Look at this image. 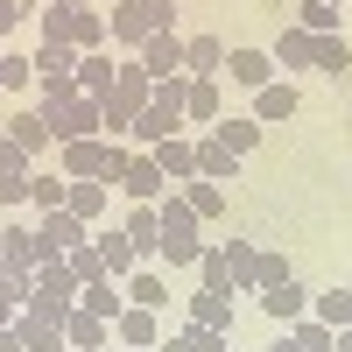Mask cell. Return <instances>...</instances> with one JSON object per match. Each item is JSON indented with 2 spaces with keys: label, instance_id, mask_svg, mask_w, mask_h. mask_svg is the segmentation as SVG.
Instances as JSON below:
<instances>
[{
  "label": "cell",
  "instance_id": "30",
  "mask_svg": "<svg viewBox=\"0 0 352 352\" xmlns=\"http://www.w3.org/2000/svg\"><path fill=\"white\" fill-rule=\"evenodd\" d=\"M28 64H36V85H43V78H78V50H71V43H43Z\"/></svg>",
  "mask_w": 352,
  "mask_h": 352
},
{
  "label": "cell",
  "instance_id": "48",
  "mask_svg": "<svg viewBox=\"0 0 352 352\" xmlns=\"http://www.w3.org/2000/svg\"><path fill=\"white\" fill-rule=\"evenodd\" d=\"M14 8H21V14H43V0H14Z\"/></svg>",
  "mask_w": 352,
  "mask_h": 352
},
{
  "label": "cell",
  "instance_id": "50",
  "mask_svg": "<svg viewBox=\"0 0 352 352\" xmlns=\"http://www.w3.org/2000/svg\"><path fill=\"white\" fill-rule=\"evenodd\" d=\"M0 56H8V43H0Z\"/></svg>",
  "mask_w": 352,
  "mask_h": 352
},
{
  "label": "cell",
  "instance_id": "25",
  "mask_svg": "<svg viewBox=\"0 0 352 352\" xmlns=\"http://www.w3.org/2000/svg\"><path fill=\"white\" fill-rule=\"evenodd\" d=\"M78 310H85V317H106V324H113V317L127 310V289L113 282V275H106V282H85V289H78Z\"/></svg>",
  "mask_w": 352,
  "mask_h": 352
},
{
  "label": "cell",
  "instance_id": "14",
  "mask_svg": "<svg viewBox=\"0 0 352 352\" xmlns=\"http://www.w3.org/2000/svg\"><path fill=\"white\" fill-rule=\"evenodd\" d=\"M184 120L212 134L226 120V99H219V78H190V99H184Z\"/></svg>",
  "mask_w": 352,
  "mask_h": 352
},
{
  "label": "cell",
  "instance_id": "29",
  "mask_svg": "<svg viewBox=\"0 0 352 352\" xmlns=\"http://www.w3.org/2000/svg\"><path fill=\"white\" fill-rule=\"evenodd\" d=\"M184 204L197 219H226V184H212V176H190L184 184Z\"/></svg>",
  "mask_w": 352,
  "mask_h": 352
},
{
  "label": "cell",
  "instance_id": "37",
  "mask_svg": "<svg viewBox=\"0 0 352 352\" xmlns=\"http://www.w3.org/2000/svg\"><path fill=\"white\" fill-rule=\"evenodd\" d=\"M289 338H296L303 352H331L338 331H331V324H317V317H296V324H289Z\"/></svg>",
  "mask_w": 352,
  "mask_h": 352
},
{
  "label": "cell",
  "instance_id": "17",
  "mask_svg": "<svg viewBox=\"0 0 352 352\" xmlns=\"http://www.w3.org/2000/svg\"><path fill=\"white\" fill-rule=\"evenodd\" d=\"M219 254H226V289H254L261 247H254V240H240V232H226V240H219Z\"/></svg>",
  "mask_w": 352,
  "mask_h": 352
},
{
  "label": "cell",
  "instance_id": "18",
  "mask_svg": "<svg viewBox=\"0 0 352 352\" xmlns=\"http://www.w3.org/2000/svg\"><path fill=\"white\" fill-rule=\"evenodd\" d=\"M226 78L247 85V92H261V85L275 78V56H268V50H226Z\"/></svg>",
  "mask_w": 352,
  "mask_h": 352
},
{
  "label": "cell",
  "instance_id": "35",
  "mask_svg": "<svg viewBox=\"0 0 352 352\" xmlns=\"http://www.w3.org/2000/svg\"><path fill=\"white\" fill-rule=\"evenodd\" d=\"M296 28H310V36H338V8H331V0H303Z\"/></svg>",
  "mask_w": 352,
  "mask_h": 352
},
{
  "label": "cell",
  "instance_id": "36",
  "mask_svg": "<svg viewBox=\"0 0 352 352\" xmlns=\"http://www.w3.org/2000/svg\"><path fill=\"white\" fill-rule=\"evenodd\" d=\"M64 261H71V275H78V289H85V282H106V261H99V247H92V240H85V247H71Z\"/></svg>",
  "mask_w": 352,
  "mask_h": 352
},
{
  "label": "cell",
  "instance_id": "6",
  "mask_svg": "<svg viewBox=\"0 0 352 352\" xmlns=\"http://www.w3.org/2000/svg\"><path fill=\"white\" fill-rule=\"evenodd\" d=\"M134 64L148 78H184V36H176V28H155V36L134 50Z\"/></svg>",
  "mask_w": 352,
  "mask_h": 352
},
{
  "label": "cell",
  "instance_id": "49",
  "mask_svg": "<svg viewBox=\"0 0 352 352\" xmlns=\"http://www.w3.org/2000/svg\"><path fill=\"white\" fill-rule=\"evenodd\" d=\"M64 8H99V0H64Z\"/></svg>",
  "mask_w": 352,
  "mask_h": 352
},
{
  "label": "cell",
  "instance_id": "33",
  "mask_svg": "<svg viewBox=\"0 0 352 352\" xmlns=\"http://www.w3.org/2000/svg\"><path fill=\"white\" fill-rule=\"evenodd\" d=\"M212 134L226 141V155H240V162H247V155L261 148V120H219Z\"/></svg>",
  "mask_w": 352,
  "mask_h": 352
},
{
  "label": "cell",
  "instance_id": "19",
  "mask_svg": "<svg viewBox=\"0 0 352 352\" xmlns=\"http://www.w3.org/2000/svg\"><path fill=\"white\" fill-rule=\"evenodd\" d=\"M268 56H275L282 71H310V64H317V36H310V28H296V21H289L282 36H275V50H268Z\"/></svg>",
  "mask_w": 352,
  "mask_h": 352
},
{
  "label": "cell",
  "instance_id": "4",
  "mask_svg": "<svg viewBox=\"0 0 352 352\" xmlns=\"http://www.w3.org/2000/svg\"><path fill=\"white\" fill-rule=\"evenodd\" d=\"M43 120H50V141L64 148V141H92L99 127H106V113H99V99H85V92H71V99H56V106H43Z\"/></svg>",
  "mask_w": 352,
  "mask_h": 352
},
{
  "label": "cell",
  "instance_id": "7",
  "mask_svg": "<svg viewBox=\"0 0 352 352\" xmlns=\"http://www.w3.org/2000/svg\"><path fill=\"white\" fill-rule=\"evenodd\" d=\"M113 190H127L134 204H155V197L169 190V176L155 169V155H148V148H134V155H127V169H120V184H113Z\"/></svg>",
  "mask_w": 352,
  "mask_h": 352
},
{
  "label": "cell",
  "instance_id": "42",
  "mask_svg": "<svg viewBox=\"0 0 352 352\" xmlns=\"http://www.w3.org/2000/svg\"><path fill=\"white\" fill-rule=\"evenodd\" d=\"M28 162H36V155H28V148H14V141L0 134V176H28Z\"/></svg>",
  "mask_w": 352,
  "mask_h": 352
},
{
  "label": "cell",
  "instance_id": "39",
  "mask_svg": "<svg viewBox=\"0 0 352 352\" xmlns=\"http://www.w3.org/2000/svg\"><path fill=\"white\" fill-rule=\"evenodd\" d=\"M28 85H36V64H28V56H0V92H28Z\"/></svg>",
  "mask_w": 352,
  "mask_h": 352
},
{
  "label": "cell",
  "instance_id": "51",
  "mask_svg": "<svg viewBox=\"0 0 352 352\" xmlns=\"http://www.w3.org/2000/svg\"><path fill=\"white\" fill-rule=\"evenodd\" d=\"M331 8H345V0H331Z\"/></svg>",
  "mask_w": 352,
  "mask_h": 352
},
{
  "label": "cell",
  "instance_id": "2",
  "mask_svg": "<svg viewBox=\"0 0 352 352\" xmlns=\"http://www.w3.org/2000/svg\"><path fill=\"white\" fill-rule=\"evenodd\" d=\"M155 28H176V8H169V0H113L106 43H113V50H141Z\"/></svg>",
  "mask_w": 352,
  "mask_h": 352
},
{
  "label": "cell",
  "instance_id": "45",
  "mask_svg": "<svg viewBox=\"0 0 352 352\" xmlns=\"http://www.w3.org/2000/svg\"><path fill=\"white\" fill-rule=\"evenodd\" d=\"M0 352H21V331L14 324H0Z\"/></svg>",
  "mask_w": 352,
  "mask_h": 352
},
{
  "label": "cell",
  "instance_id": "8",
  "mask_svg": "<svg viewBox=\"0 0 352 352\" xmlns=\"http://www.w3.org/2000/svg\"><path fill=\"white\" fill-rule=\"evenodd\" d=\"M113 338H120V345H134V352H155V345H162V310L127 303L120 317H113Z\"/></svg>",
  "mask_w": 352,
  "mask_h": 352
},
{
  "label": "cell",
  "instance_id": "1",
  "mask_svg": "<svg viewBox=\"0 0 352 352\" xmlns=\"http://www.w3.org/2000/svg\"><path fill=\"white\" fill-rule=\"evenodd\" d=\"M155 219H162V261H169V268H197V254H204V240H197V212H190V204H184V190H162L155 197Z\"/></svg>",
  "mask_w": 352,
  "mask_h": 352
},
{
  "label": "cell",
  "instance_id": "47",
  "mask_svg": "<svg viewBox=\"0 0 352 352\" xmlns=\"http://www.w3.org/2000/svg\"><path fill=\"white\" fill-rule=\"evenodd\" d=\"M331 352H352V331H338V338H331Z\"/></svg>",
  "mask_w": 352,
  "mask_h": 352
},
{
  "label": "cell",
  "instance_id": "10",
  "mask_svg": "<svg viewBox=\"0 0 352 352\" xmlns=\"http://www.w3.org/2000/svg\"><path fill=\"white\" fill-rule=\"evenodd\" d=\"M261 317L289 331L296 317H310V289H296V275H289V282H275V289H261Z\"/></svg>",
  "mask_w": 352,
  "mask_h": 352
},
{
  "label": "cell",
  "instance_id": "3",
  "mask_svg": "<svg viewBox=\"0 0 352 352\" xmlns=\"http://www.w3.org/2000/svg\"><path fill=\"white\" fill-rule=\"evenodd\" d=\"M28 310H43V317H71V310H78V275H71V261H43V268L28 275Z\"/></svg>",
  "mask_w": 352,
  "mask_h": 352
},
{
  "label": "cell",
  "instance_id": "53",
  "mask_svg": "<svg viewBox=\"0 0 352 352\" xmlns=\"http://www.w3.org/2000/svg\"><path fill=\"white\" fill-rule=\"evenodd\" d=\"M226 352H232V345H226Z\"/></svg>",
  "mask_w": 352,
  "mask_h": 352
},
{
  "label": "cell",
  "instance_id": "28",
  "mask_svg": "<svg viewBox=\"0 0 352 352\" xmlns=\"http://www.w3.org/2000/svg\"><path fill=\"white\" fill-rule=\"evenodd\" d=\"M120 289H127V303H141V310H162V303H169V282L148 268V261H141V268H134Z\"/></svg>",
  "mask_w": 352,
  "mask_h": 352
},
{
  "label": "cell",
  "instance_id": "21",
  "mask_svg": "<svg viewBox=\"0 0 352 352\" xmlns=\"http://www.w3.org/2000/svg\"><path fill=\"white\" fill-rule=\"evenodd\" d=\"M64 345H71V352H106V345H113V324H106V317L71 310V317H64Z\"/></svg>",
  "mask_w": 352,
  "mask_h": 352
},
{
  "label": "cell",
  "instance_id": "52",
  "mask_svg": "<svg viewBox=\"0 0 352 352\" xmlns=\"http://www.w3.org/2000/svg\"><path fill=\"white\" fill-rule=\"evenodd\" d=\"M64 352H71V345H64Z\"/></svg>",
  "mask_w": 352,
  "mask_h": 352
},
{
  "label": "cell",
  "instance_id": "20",
  "mask_svg": "<svg viewBox=\"0 0 352 352\" xmlns=\"http://www.w3.org/2000/svg\"><path fill=\"white\" fill-rule=\"evenodd\" d=\"M226 71V43L219 36H184V78H219Z\"/></svg>",
  "mask_w": 352,
  "mask_h": 352
},
{
  "label": "cell",
  "instance_id": "43",
  "mask_svg": "<svg viewBox=\"0 0 352 352\" xmlns=\"http://www.w3.org/2000/svg\"><path fill=\"white\" fill-rule=\"evenodd\" d=\"M14 204H28V176H0V212H14Z\"/></svg>",
  "mask_w": 352,
  "mask_h": 352
},
{
  "label": "cell",
  "instance_id": "22",
  "mask_svg": "<svg viewBox=\"0 0 352 352\" xmlns=\"http://www.w3.org/2000/svg\"><path fill=\"white\" fill-rule=\"evenodd\" d=\"M296 106H303V99H296V85H289V78H268V85L254 92V120H261V127H268V120H289Z\"/></svg>",
  "mask_w": 352,
  "mask_h": 352
},
{
  "label": "cell",
  "instance_id": "26",
  "mask_svg": "<svg viewBox=\"0 0 352 352\" xmlns=\"http://www.w3.org/2000/svg\"><path fill=\"white\" fill-rule=\"evenodd\" d=\"M71 50H78V56L113 50V43H106V8H78V14H71Z\"/></svg>",
  "mask_w": 352,
  "mask_h": 352
},
{
  "label": "cell",
  "instance_id": "40",
  "mask_svg": "<svg viewBox=\"0 0 352 352\" xmlns=\"http://www.w3.org/2000/svg\"><path fill=\"white\" fill-rule=\"evenodd\" d=\"M197 275H204V289H226V254L204 247V254H197Z\"/></svg>",
  "mask_w": 352,
  "mask_h": 352
},
{
  "label": "cell",
  "instance_id": "41",
  "mask_svg": "<svg viewBox=\"0 0 352 352\" xmlns=\"http://www.w3.org/2000/svg\"><path fill=\"white\" fill-rule=\"evenodd\" d=\"M275 282H289V261H282V254H261V268H254V289H275Z\"/></svg>",
  "mask_w": 352,
  "mask_h": 352
},
{
  "label": "cell",
  "instance_id": "5",
  "mask_svg": "<svg viewBox=\"0 0 352 352\" xmlns=\"http://www.w3.org/2000/svg\"><path fill=\"white\" fill-rule=\"evenodd\" d=\"M85 240H92V232H85V219H71L64 204L36 219V254H43V261H64V254H71V247H85Z\"/></svg>",
  "mask_w": 352,
  "mask_h": 352
},
{
  "label": "cell",
  "instance_id": "27",
  "mask_svg": "<svg viewBox=\"0 0 352 352\" xmlns=\"http://www.w3.org/2000/svg\"><path fill=\"white\" fill-rule=\"evenodd\" d=\"M310 317H317V324H331V331H352V289H317V296H310Z\"/></svg>",
  "mask_w": 352,
  "mask_h": 352
},
{
  "label": "cell",
  "instance_id": "12",
  "mask_svg": "<svg viewBox=\"0 0 352 352\" xmlns=\"http://www.w3.org/2000/svg\"><path fill=\"white\" fill-rule=\"evenodd\" d=\"M120 232H127V247H134V261H155V247H162V219H155V204H127V219H120Z\"/></svg>",
  "mask_w": 352,
  "mask_h": 352
},
{
  "label": "cell",
  "instance_id": "16",
  "mask_svg": "<svg viewBox=\"0 0 352 352\" xmlns=\"http://www.w3.org/2000/svg\"><path fill=\"white\" fill-rule=\"evenodd\" d=\"M155 169L169 176V184H190V176H197V141H184V134H169V141H155Z\"/></svg>",
  "mask_w": 352,
  "mask_h": 352
},
{
  "label": "cell",
  "instance_id": "15",
  "mask_svg": "<svg viewBox=\"0 0 352 352\" xmlns=\"http://www.w3.org/2000/svg\"><path fill=\"white\" fill-rule=\"evenodd\" d=\"M106 197H113V184H99V176H71V184H64V212L92 226L106 212Z\"/></svg>",
  "mask_w": 352,
  "mask_h": 352
},
{
  "label": "cell",
  "instance_id": "34",
  "mask_svg": "<svg viewBox=\"0 0 352 352\" xmlns=\"http://www.w3.org/2000/svg\"><path fill=\"white\" fill-rule=\"evenodd\" d=\"M310 71L345 78V71H352V43H345V36H317V64H310Z\"/></svg>",
  "mask_w": 352,
  "mask_h": 352
},
{
  "label": "cell",
  "instance_id": "44",
  "mask_svg": "<svg viewBox=\"0 0 352 352\" xmlns=\"http://www.w3.org/2000/svg\"><path fill=\"white\" fill-rule=\"evenodd\" d=\"M14 28H21V8H14V0H0V43H8Z\"/></svg>",
  "mask_w": 352,
  "mask_h": 352
},
{
  "label": "cell",
  "instance_id": "32",
  "mask_svg": "<svg viewBox=\"0 0 352 352\" xmlns=\"http://www.w3.org/2000/svg\"><path fill=\"white\" fill-rule=\"evenodd\" d=\"M232 169H240V155H226V141H219V134H204V141H197V176H212V184H226Z\"/></svg>",
  "mask_w": 352,
  "mask_h": 352
},
{
  "label": "cell",
  "instance_id": "31",
  "mask_svg": "<svg viewBox=\"0 0 352 352\" xmlns=\"http://www.w3.org/2000/svg\"><path fill=\"white\" fill-rule=\"evenodd\" d=\"M155 352H226V331H204V324H176V331H169V345H155Z\"/></svg>",
  "mask_w": 352,
  "mask_h": 352
},
{
  "label": "cell",
  "instance_id": "24",
  "mask_svg": "<svg viewBox=\"0 0 352 352\" xmlns=\"http://www.w3.org/2000/svg\"><path fill=\"white\" fill-rule=\"evenodd\" d=\"M0 134H8L14 148H28V155H43V148H50V120H43L36 106H21V113H8V127H0Z\"/></svg>",
  "mask_w": 352,
  "mask_h": 352
},
{
  "label": "cell",
  "instance_id": "46",
  "mask_svg": "<svg viewBox=\"0 0 352 352\" xmlns=\"http://www.w3.org/2000/svg\"><path fill=\"white\" fill-rule=\"evenodd\" d=\"M275 352H303V345H296V338H289V331H282V338H275Z\"/></svg>",
  "mask_w": 352,
  "mask_h": 352
},
{
  "label": "cell",
  "instance_id": "38",
  "mask_svg": "<svg viewBox=\"0 0 352 352\" xmlns=\"http://www.w3.org/2000/svg\"><path fill=\"white\" fill-rule=\"evenodd\" d=\"M64 184L71 176H28V204H36V212H56V204H64Z\"/></svg>",
  "mask_w": 352,
  "mask_h": 352
},
{
  "label": "cell",
  "instance_id": "13",
  "mask_svg": "<svg viewBox=\"0 0 352 352\" xmlns=\"http://www.w3.org/2000/svg\"><path fill=\"white\" fill-rule=\"evenodd\" d=\"M184 324L232 331V289H190V317H184Z\"/></svg>",
  "mask_w": 352,
  "mask_h": 352
},
{
  "label": "cell",
  "instance_id": "9",
  "mask_svg": "<svg viewBox=\"0 0 352 352\" xmlns=\"http://www.w3.org/2000/svg\"><path fill=\"white\" fill-rule=\"evenodd\" d=\"M0 268L21 275V282L43 268V254H36V226H0Z\"/></svg>",
  "mask_w": 352,
  "mask_h": 352
},
{
  "label": "cell",
  "instance_id": "23",
  "mask_svg": "<svg viewBox=\"0 0 352 352\" xmlns=\"http://www.w3.org/2000/svg\"><path fill=\"white\" fill-rule=\"evenodd\" d=\"M113 78H120L113 50H92V56H78V92H85V99H106V92H113Z\"/></svg>",
  "mask_w": 352,
  "mask_h": 352
},
{
  "label": "cell",
  "instance_id": "11",
  "mask_svg": "<svg viewBox=\"0 0 352 352\" xmlns=\"http://www.w3.org/2000/svg\"><path fill=\"white\" fill-rule=\"evenodd\" d=\"M14 331H21V352H64V317H43V310L21 303Z\"/></svg>",
  "mask_w": 352,
  "mask_h": 352
}]
</instances>
